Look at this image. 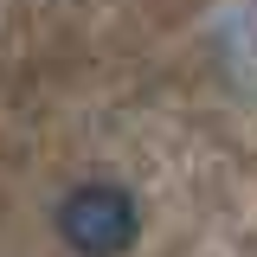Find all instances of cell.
Masks as SVG:
<instances>
[{
	"label": "cell",
	"instance_id": "6da1fadb",
	"mask_svg": "<svg viewBox=\"0 0 257 257\" xmlns=\"http://www.w3.org/2000/svg\"><path fill=\"white\" fill-rule=\"evenodd\" d=\"M58 238L77 257H122L142 238V206L116 180H84L58 199Z\"/></svg>",
	"mask_w": 257,
	"mask_h": 257
}]
</instances>
